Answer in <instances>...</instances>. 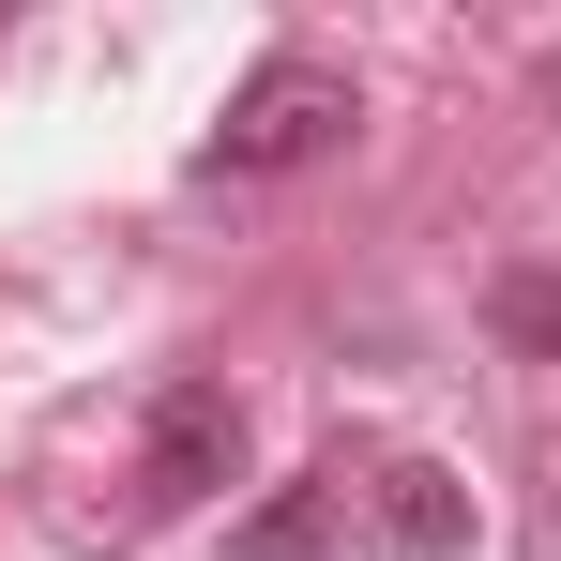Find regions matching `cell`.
I'll return each mask as SVG.
<instances>
[{"label":"cell","instance_id":"obj_1","mask_svg":"<svg viewBox=\"0 0 561 561\" xmlns=\"http://www.w3.org/2000/svg\"><path fill=\"white\" fill-rule=\"evenodd\" d=\"M350 122H365V92L334 77V61H259L243 92H228V122L197 137V168L213 183H288V168H319V152H350Z\"/></svg>","mask_w":561,"mask_h":561},{"label":"cell","instance_id":"obj_2","mask_svg":"<svg viewBox=\"0 0 561 561\" xmlns=\"http://www.w3.org/2000/svg\"><path fill=\"white\" fill-rule=\"evenodd\" d=\"M228 470H243V394H228V379H168V394H152V440H137V531L197 516Z\"/></svg>","mask_w":561,"mask_h":561},{"label":"cell","instance_id":"obj_3","mask_svg":"<svg viewBox=\"0 0 561 561\" xmlns=\"http://www.w3.org/2000/svg\"><path fill=\"white\" fill-rule=\"evenodd\" d=\"M365 485H379L365 516H379V547H394V561H456V547H470V485H456L440 456H379Z\"/></svg>","mask_w":561,"mask_h":561},{"label":"cell","instance_id":"obj_4","mask_svg":"<svg viewBox=\"0 0 561 561\" xmlns=\"http://www.w3.org/2000/svg\"><path fill=\"white\" fill-rule=\"evenodd\" d=\"M334 531H350V456L304 470V485H274V501L228 531V561H334Z\"/></svg>","mask_w":561,"mask_h":561},{"label":"cell","instance_id":"obj_5","mask_svg":"<svg viewBox=\"0 0 561 561\" xmlns=\"http://www.w3.org/2000/svg\"><path fill=\"white\" fill-rule=\"evenodd\" d=\"M485 319H501L516 350H547V365H561V274H531V259H516V274L485 288Z\"/></svg>","mask_w":561,"mask_h":561},{"label":"cell","instance_id":"obj_6","mask_svg":"<svg viewBox=\"0 0 561 561\" xmlns=\"http://www.w3.org/2000/svg\"><path fill=\"white\" fill-rule=\"evenodd\" d=\"M547 561H561V501H547Z\"/></svg>","mask_w":561,"mask_h":561}]
</instances>
